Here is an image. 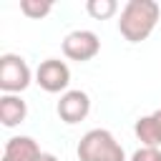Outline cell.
<instances>
[{
  "label": "cell",
  "instance_id": "cell-4",
  "mask_svg": "<svg viewBox=\"0 0 161 161\" xmlns=\"http://www.w3.org/2000/svg\"><path fill=\"white\" fill-rule=\"evenodd\" d=\"M35 83L45 93H60L70 83V68L58 58H45L35 70Z\"/></svg>",
  "mask_w": 161,
  "mask_h": 161
},
{
  "label": "cell",
  "instance_id": "cell-3",
  "mask_svg": "<svg viewBox=\"0 0 161 161\" xmlns=\"http://www.w3.org/2000/svg\"><path fill=\"white\" fill-rule=\"evenodd\" d=\"M30 80H33V73L23 55H18V53L0 55V91L3 93L20 96V91H25L30 86Z\"/></svg>",
  "mask_w": 161,
  "mask_h": 161
},
{
  "label": "cell",
  "instance_id": "cell-12",
  "mask_svg": "<svg viewBox=\"0 0 161 161\" xmlns=\"http://www.w3.org/2000/svg\"><path fill=\"white\" fill-rule=\"evenodd\" d=\"M131 161H161V148L156 146H141L133 151Z\"/></svg>",
  "mask_w": 161,
  "mask_h": 161
},
{
  "label": "cell",
  "instance_id": "cell-13",
  "mask_svg": "<svg viewBox=\"0 0 161 161\" xmlns=\"http://www.w3.org/2000/svg\"><path fill=\"white\" fill-rule=\"evenodd\" d=\"M38 161H58V158H55V156H53V153H43V156H40V158H38Z\"/></svg>",
  "mask_w": 161,
  "mask_h": 161
},
{
  "label": "cell",
  "instance_id": "cell-7",
  "mask_svg": "<svg viewBox=\"0 0 161 161\" xmlns=\"http://www.w3.org/2000/svg\"><path fill=\"white\" fill-rule=\"evenodd\" d=\"M40 156H43V151H40L35 138H30V136H13V138L5 141L0 161H38Z\"/></svg>",
  "mask_w": 161,
  "mask_h": 161
},
{
  "label": "cell",
  "instance_id": "cell-1",
  "mask_svg": "<svg viewBox=\"0 0 161 161\" xmlns=\"http://www.w3.org/2000/svg\"><path fill=\"white\" fill-rule=\"evenodd\" d=\"M158 18H161L158 3H153V0H128L121 8L118 33L128 43H141L153 33Z\"/></svg>",
  "mask_w": 161,
  "mask_h": 161
},
{
  "label": "cell",
  "instance_id": "cell-11",
  "mask_svg": "<svg viewBox=\"0 0 161 161\" xmlns=\"http://www.w3.org/2000/svg\"><path fill=\"white\" fill-rule=\"evenodd\" d=\"M50 10H53V3H48V0H20V13L28 15V18L40 20V18H45Z\"/></svg>",
  "mask_w": 161,
  "mask_h": 161
},
{
  "label": "cell",
  "instance_id": "cell-10",
  "mask_svg": "<svg viewBox=\"0 0 161 161\" xmlns=\"http://www.w3.org/2000/svg\"><path fill=\"white\" fill-rule=\"evenodd\" d=\"M86 10H88V15L96 18V20H108L111 15H116L118 3H116V0H88V3H86Z\"/></svg>",
  "mask_w": 161,
  "mask_h": 161
},
{
  "label": "cell",
  "instance_id": "cell-5",
  "mask_svg": "<svg viewBox=\"0 0 161 161\" xmlns=\"http://www.w3.org/2000/svg\"><path fill=\"white\" fill-rule=\"evenodd\" d=\"M98 50H101V40L93 30H73L63 38V53L70 60L86 63V60L96 58Z\"/></svg>",
  "mask_w": 161,
  "mask_h": 161
},
{
  "label": "cell",
  "instance_id": "cell-9",
  "mask_svg": "<svg viewBox=\"0 0 161 161\" xmlns=\"http://www.w3.org/2000/svg\"><path fill=\"white\" fill-rule=\"evenodd\" d=\"M133 133L143 146L161 148V108H156L148 116H141L136 121V126H133Z\"/></svg>",
  "mask_w": 161,
  "mask_h": 161
},
{
  "label": "cell",
  "instance_id": "cell-2",
  "mask_svg": "<svg viewBox=\"0 0 161 161\" xmlns=\"http://www.w3.org/2000/svg\"><path fill=\"white\" fill-rule=\"evenodd\" d=\"M78 161H126L123 146L106 128H91L78 141Z\"/></svg>",
  "mask_w": 161,
  "mask_h": 161
},
{
  "label": "cell",
  "instance_id": "cell-6",
  "mask_svg": "<svg viewBox=\"0 0 161 161\" xmlns=\"http://www.w3.org/2000/svg\"><path fill=\"white\" fill-rule=\"evenodd\" d=\"M55 111H58L60 121H65V123H70V126H73V123H80V121L88 116V111H91V98H88V93L80 91V88L65 91V93L60 96Z\"/></svg>",
  "mask_w": 161,
  "mask_h": 161
},
{
  "label": "cell",
  "instance_id": "cell-8",
  "mask_svg": "<svg viewBox=\"0 0 161 161\" xmlns=\"http://www.w3.org/2000/svg\"><path fill=\"white\" fill-rule=\"evenodd\" d=\"M28 116V106L20 96L15 93H3L0 96V123L5 128H15L25 121Z\"/></svg>",
  "mask_w": 161,
  "mask_h": 161
}]
</instances>
